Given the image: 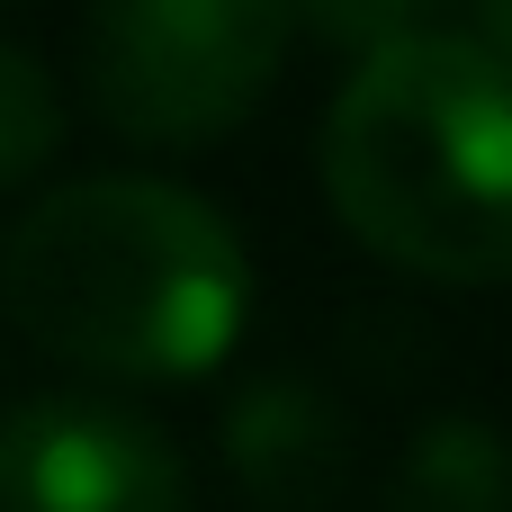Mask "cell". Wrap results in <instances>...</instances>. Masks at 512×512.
<instances>
[{
	"mask_svg": "<svg viewBox=\"0 0 512 512\" xmlns=\"http://www.w3.org/2000/svg\"><path fill=\"white\" fill-rule=\"evenodd\" d=\"M0 306L90 378H207L252 315V261L198 189L90 171L0 234Z\"/></svg>",
	"mask_w": 512,
	"mask_h": 512,
	"instance_id": "6da1fadb",
	"label": "cell"
},
{
	"mask_svg": "<svg viewBox=\"0 0 512 512\" xmlns=\"http://www.w3.org/2000/svg\"><path fill=\"white\" fill-rule=\"evenodd\" d=\"M324 198L396 270L441 288L512 279V63L414 27L351 63L324 108Z\"/></svg>",
	"mask_w": 512,
	"mask_h": 512,
	"instance_id": "7a4b0ae2",
	"label": "cell"
},
{
	"mask_svg": "<svg viewBox=\"0 0 512 512\" xmlns=\"http://www.w3.org/2000/svg\"><path fill=\"white\" fill-rule=\"evenodd\" d=\"M288 36V0H90L81 81L126 144L180 153L234 135L270 99Z\"/></svg>",
	"mask_w": 512,
	"mask_h": 512,
	"instance_id": "3957f363",
	"label": "cell"
},
{
	"mask_svg": "<svg viewBox=\"0 0 512 512\" xmlns=\"http://www.w3.org/2000/svg\"><path fill=\"white\" fill-rule=\"evenodd\" d=\"M0 512H189V468L135 405L54 387L0 414Z\"/></svg>",
	"mask_w": 512,
	"mask_h": 512,
	"instance_id": "277c9868",
	"label": "cell"
},
{
	"mask_svg": "<svg viewBox=\"0 0 512 512\" xmlns=\"http://www.w3.org/2000/svg\"><path fill=\"white\" fill-rule=\"evenodd\" d=\"M225 477L261 512H333L351 495V414L333 387L297 378V369H261L225 396L216 423Z\"/></svg>",
	"mask_w": 512,
	"mask_h": 512,
	"instance_id": "5b68a950",
	"label": "cell"
},
{
	"mask_svg": "<svg viewBox=\"0 0 512 512\" xmlns=\"http://www.w3.org/2000/svg\"><path fill=\"white\" fill-rule=\"evenodd\" d=\"M387 512H512V441L486 414H432L387 477Z\"/></svg>",
	"mask_w": 512,
	"mask_h": 512,
	"instance_id": "8992f818",
	"label": "cell"
},
{
	"mask_svg": "<svg viewBox=\"0 0 512 512\" xmlns=\"http://www.w3.org/2000/svg\"><path fill=\"white\" fill-rule=\"evenodd\" d=\"M54 144H63V90H54V72L27 45L0 36V189L27 180Z\"/></svg>",
	"mask_w": 512,
	"mask_h": 512,
	"instance_id": "52a82bcc",
	"label": "cell"
},
{
	"mask_svg": "<svg viewBox=\"0 0 512 512\" xmlns=\"http://www.w3.org/2000/svg\"><path fill=\"white\" fill-rule=\"evenodd\" d=\"M288 9H297V18H315L333 45L378 54V45H396V36L432 27V9H441V0H288Z\"/></svg>",
	"mask_w": 512,
	"mask_h": 512,
	"instance_id": "ba28073f",
	"label": "cell"
},
{
	"mask_svg": "<svg viewBox=\"0 0 512 512\" xmlns=\"http://www.w3.org/2000/svg\"><path fill=\"white\" fill-rule=\"evenodd\" d=\"M477 45L495 63H512V0H477Z\"/></svg>",
	"mask_w": 512,
	"mask_h": 512,
	"instance_id": "9c48e42d",
	"label": "cell"
}]
</instances>
